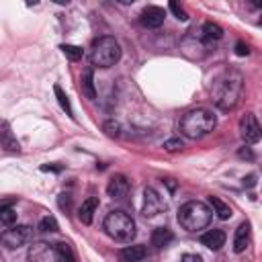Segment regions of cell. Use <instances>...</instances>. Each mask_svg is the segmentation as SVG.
Segmentation results:
<instances>
[{
  "mask_svg": "<svg viewBox=\"0 0 262 262\" xmlns=\"http://www.w3.org/2000/svg\"><path fill=\"white\" fill-rule=\"evenodd\" d=\"M244 92V78L237 70H225L213 80L211 98L221 111H231Z\"/></svg>",
  "mask_w": 262,
  "mask_h": 262,
  "instance_id": "obj_1",
  "label": "cell"
},
{
  "mask_svg": "<svg viewBox=\"0 0 262 262\" xmlns=\"http://www.w3.org/2000/svg\"><path fill=\"white\" fill-rule=\"evenodd\" d=\"M217 125V117L209 108H192L180 119V133L188 139H201L209 135Z\"/></svg>",
  "mask_w": 262,
  "mask_h": 262,
  "instance_id": "obj_2",
  "label": "cell"
},
{
  "mask_svg": "<svg viewBox=\"0 0 262 262\" xmlns=\"http://www.w3.org/2000/svg\"><path fill=\"white\" fill-rule=\"evenodd\" d=\"M211 209L203 201H188L178 209V223L186 231H201L211 223Z\"/></svg>",
  "mask_w": 262,
  "mask_h": 262,
  "instance_id": "obj_3",
  "label": "cell"
},
{
  "mask_svg": "<svg viewBox=\"0 0 262 262\" xmlns=\"http://www.w3.org/2000/svg\"><path fill=\"white\" fill-rule=\"evenodd\" d=\"M90 63L96 68H111L121 59V45L115 37L102 35L90 47Z\"/></svg>",
  "mask_w": 262,
  "mask_h": 262,
  "instance_id": "obj_4",
  "label": "cell"
},
{
  "mask_svg": "<svg viewBox=\"0 0 262 262\" xmlns=\"http://www.w3.org/2000/svg\"><path fill=\"white\" fill-rule=\"evenodd\" d=\"M106 235L115 242H131L135 237V221L125 211H111L102 223Z\"/></svg>",
  "mask_w": 262,
  "mask_h": 262,
  "instance_id": "obj_5",
  "label": "cell"
},
{
  "mask_svg": "<svg viewBox=\"0 0 262 262\" xmlns=\"http://www.w3.org/2000/svg\"><path fill=\"white\" fill-rule=\"evenodd\" d=\"M31 237H33V227H29V225H12L10 229H6L2 235H0V239H2V244L6 246V248H20V246H25V244H29L31 242Z\"/></svg>",
  "mask_w": 262,
  "mask_h": 262,
  "instance_id": "obj_6",
  "label": "cell"
},
{
  "mask_svg": "<svg viewBox=\"0 0 262 262\" xmlns=\"http://www.w3.org/2000/svg\"><path fill=\"white\" fill-rule=\"evenodd\" d=\"M29 262H61L57 246L49 242H35L29 246Z\"/></svg>",
  "mask_w": 262,
  "mask_h": 262,
  "instance_id": "obj_7",
  "label": "cell"
},
{
  "mask_svg": "<svg viewBox=\"0 0 262 262\" xmlns=\"http://www.w3.org/2000/svg\"><path fill=\"white\" fill-rule=\"evenodd\" d=\"M239 135L248 145L260 141V125H258V121H256V117L252 113H246L239 119Z\"/></svg>",
  "mask_w": 262,
  "mask_h": 262,
  "instance_id": "obj_8",
  "label": "cell"
},
{
  "mask_svg": "<svg viewBox=\"0 0 262 262\" xmlns=\"http://www.w3.org/2000/svg\"><path fill=\"white\" fill-rule=\"evenodd\" d=\"M164 209H166V205H164L162 196H160L151 186H147V188L143 190V207H141V213H143L145 217H156V215H160Z\"/></svg>",
  "mask_w": 262,
  "mask_h": 262,
  "instance_id": "obj_9",
  "label": "cell"
},
{
  "mask_svg": "<svg viewBox=\"0 0 262 262\" xmlns=\"http://www.w3.org/2000/svg\"><path fill=\"white\" fill-rule=\"evenodd\" d=\"M0 147L8 154H18L20 151V143L16 139V135L12 133V127L8 121L0 119Z\"/></svg>",
  "mask_w": 262,
  "mask_h": 262,
  "instance_id": "obj_10",
  "label": "cell"
},
{
  "mask_svg": "<svg viewBox=\"0 0 262 262\" xmlns=\"http://www.w3.org/2000/svg\"><path fill=\"white\" fill-rule=\"evenodd\" d=\"M164 18H166V10L164 8H160V6H145L141 16H139V23L145 29H158V27H162Z\"/></svg>",
  "mask_w": 262,
  "mask_h": 262,
  "instance_id": "obj_11",
  "label": "cell"
},
{
  "mask_svg": "<svg viewBox=\"0 0 262 262\" xmlns=\"http://www.w3.org/2000/svg\"><path fill=\"white\" fill-rule=\"evenodd\" d=\"M129 188H131L129 180H127L123 174H115V176L108 180V184H106V194H108L111 199H125L127 192H129Z\"/></svg>",
  "mask_w": 262,
  "mask_h": 262,
  "instance_id": "obj_12",
  "label": "cell"
},
{
  "mask_svg": "<svg viewBox=\"0 0 262 262\" xmlns=\"http://www.w3.org/2000/svg\"><path fill=\"white\" fill-rule=\"evenodd\" d=\"M225 239H227V235H225L223 229H209L207 233L201 235V244H203L205 248L213 250V252L221 250V248L225 246Z\"/></svg>",
  "mask_w": 262,
  "mask_h": 262,
  "instance_id": "obj_13",
  "label": "cell"
},
{
  "mask_svg": "<svg viewBox=\"0 0 262 262\" xmlns=\"http://www.w3.org/2000/svg\"><path fill=\"white\" fill-rule=\"evenodd\" d=\"M250 244V223L244 221L237 225L235 229V235H233V252L235 254H242Z\"/></svg>",
  "mask_w": 262,
  "mask_h": 262,
  "instance_id": "obj_14",
  "label": "cell"
},
{
  "mask_svg": "<svg viewBox=\"0 0 262 262\" xmlns=\"http://www.w3.org/2000/svg\"><path fill=\"white\" fill-rule=\"evenodd\" d=\"M145 254H147L145 246L135 244V246H127V248L119 250V260L121 262H141L145 258Z\"/></svg>",
  "mask_w": 262,
  "mask_h": 262,
  "instance_id": "obj_15",
  "label": "cell"
},
{
  "mask_svg": "<svg viewBox=\"0 0 262 262\" xmlns=\"http://www.w3.org/2000/svg\"><path fill=\"white\" fill-rule=\"evenodd\" d=\"M14 203H16V199H2L0 201V223L10 225V227L14 225V221H16Z\"/></svg>",
  "mask_w": 262,
  "mask_h": 262,
  "instance_id": "obj_16",
  "label": "cell"
},
{
  "mask_svg": "<svg viewBox=\"0 0 262 262\" xmlns=\"http://www.w3.org/2000/svg\"><path fill=\"white\" fill-rule=\"evenodd\" d=\"M96 207H98V196H88V199L82 203L80 211H78L80 221H82V223H86V225H90V223H92V215H94Z\"/></svg>",
  "mask_w": 262,
  "mask_h": 262,
  "instance_id": "obj_17",
  "label": "cell"
},
{
  "mask_svg": "<svg viewBox=\"0 0 262 262\" xmlns=\"http://www.w3.org/2000/svg\"><path fill=\"white\" fill-rule=\"evenodd\" d=\"M199 33H201V39L205 43H213V41H219L223 37V29L217 23H205Z\"/></svg>",
  "mask_w": 262,
  "mask_h": 262,
  "instance_id": "obj_18",
  "label": "cell"
},
{
  "mask_svg": "<svg viewBox=\"0 0 262 262\" xmlns=\"http://www.w3.org/2000/svg\"><path fill=\"white\" fill-rule=\"evenodd\" d=\"M172 239H174V233H172L168 227H156V229L151 231V246H156L158 250L166 248Z\"/></svg>",
  "mask_w": 262,
  "mask_h": 262,
  "instance_id": "obj_19",
  "label": "cell"
},
{
  "mask_svg": "<svg viewBox=\"0 0 262 262\" xmlns=\"http://www.w3.org/2000/svg\"><path fill=\"white\" fill-rule=\"evenodd\" d=\"M82 94L90 100L96 98V88H94V72L88 68L84 74H82Z\"/></svg>",
  "mask_w": 262,
  "mask_h": 262,
  "instance_id": "obj_20",
  "label": "cell"
},
{
  "mask_svg": "<svg viewBox=\"0 0 262 262\" xmlns=\"http://www.w3.org/2000/svg\"><path fill=\"white\" fill-rule=\"evenodd\" d=\"M209 203H211V207L215 209V213H217L219 219H229V217H231V209H229V205H225L221 199H217V196H209Z\"/></svg>",
  "mask_w": 262,
  "mask_h": 262,
  "instance_id": "obj_21",
  "label": "cell"
},
{
  "mask_svg": "<svg viewBox=\"0 0 262 262\" xmlns=\"http://www.w3.org/2000/svg\"><path fill=\"white\" fill-rule=\"evenodd\" d=\"M53 92H55V98H57V102H59V106L66 111V115L68 117H74V111H72V104H70V98H68V94L61 90V86H53Z\"/></svg>",
  "mask_w": 262,
  "mask_h": 262,
  "instance_id": "obj_22",
  "label": "cell"
},
{
  "mask_svg": "<svg viewBox=\"0 0 262 262\" xmlns=\"http://www.w3.org/2000/svg\"><path fill=\"white\" fill-rule=\"evenodd\" d=\"M59 49H61V51H63V55H66L68 59H72V61H78V59L82 57V53H84V51H82V47H78V45H68V43H66V45H61Z\"/></svg>",
  "mask_w": 262,
  "mask_h": 262,
  "instance_id": "obj_23",
  "label": "cell"
},
{
  "mask_svg": "<svg viewBox=\"0 0 262 262\" xmlns=\"http://www.w3.org/2000/svg\"><path fill=\"white\" fill-rule=\"evenodd\" d=\"M57 252H59L61 262H76V256H74V250L70 244H66V242L57 244Z\"/></svg>",
  "mask_w": 262,
  "mask_h": 262,
  "instance_id": "obj_24",
  "label": "cell"
},
{
  "mask_svg": "<svg viewBox=\"0 0 262 262\" xmlns=\"http://www.w3.org/2000/svg\"><path fill=\"white\" fill-rule=\"evenodd\" d=\"M39 229L41 231H57L59 229V225H57V221H55V217H43L41 221H39Z\"/></svg>",
  "mask_w": 262,
  "mask_h": 262,
  "instance_id": "obj_25",
  "label": "cell"
},
{
  "mask_svg": "<svg viewBox=\"0 0 262 262\" xmlns=\"http://www.w3.org/2000/svg\"><path fill=\"white\" fill-rule=\"evenodd\" d=\"M168 8H170V12H174V16L176 18H180V20H186L188 16H186V12H184V8H180L176 2H170L168 4Z\"/></svg>",
  "mask_w": 262,
  "mask_h": 262,
  "instance_id": "obj_26",
  "label": "cell"
},
{
  "mask_svg": "<svg viewBox=\"0 0 262 262\" xmlns=\"http://www.w3.org/2000/svg\"><path fill=\"white\" fill-rule=\"evenodd\" d=\"M164 147H166L168 151H178V149H182V141H180V139H168V141L164 143Z\"/></svg>",
  "mask_w": 262,
  "mask_h": 262,
  "instance_id": "obj_27",
  "label": "cell"
},
{
  "mask_svg": "<svg viewBox=\"0 0 262 262\" xmlns=\"http://www.w3.org/2000/svg\"><path fill=\"white\" fill-rule=\"evenodd\" d=\"M104 129H106V135H111V137H117V135H119V125L113 123V121H108V123L104 125Z\"/></svg>",
  "mask_w": 262,
  "mask_h": 262,
  "instance_id": "obj_28",
  "label": "cell"
},
{
  "mask_svg": "<svg viewBox=\"0 0 262 262\" xmlns=\"http://www.w3.org/2000/svg\"><path fill=\"white\" fill-rule=\"evenodd\" d=\"M180 262H203V258L196 256V254H184V256L180 258Z\"/></svg>",
  "mask_w": 262,
  "mask_h": 262,
  "instance_id": "obj_29",
  "label": "cell"
},
{
  "mask_svg": "<svg viewBox=\"0 0 262 262\" xmlns=\"http://www.w3.org/2000/svg\"><path fill=\"white\" fill-rule=\"evenodd\" d=\"M59 209H70V194H59Z\"/></svg>",
  "mask_w": 262,
  "mask_h": 262,
  "instance_id": "obj_30",
  "label": "cell"
},
{
  "mask_svg": "<svg viewBox=\"0 0 262 262\" xmlns=\"http://www.w3.org/2000/svg\"><path fill=\"white\" fill-rule=\"evenodd\" d=\"M248 51H250L248 45H244V43H237V45H235V53H237V55H248Z\"/></svg>",
  "mask_w": 262,
  "mask_h": 262,
  "instance_id": "obj_31",
  "label": "cell"
},
{
  "mask_svg": "<svg viewBox=\"0 0 262 262\" xmlns=\"http://www.w3.org/2000/svg\"><path fill=\"white\" fill-rule=\"evenodd\" d=\"M239 156H242V158H252V151L246 147V149H242V151H239Z\"/></svg>",
  "mask_w": 262,
  "mask_h": 262,
  "instance_id": "obj_32",
  "label": "cell"
}]
</instances>
